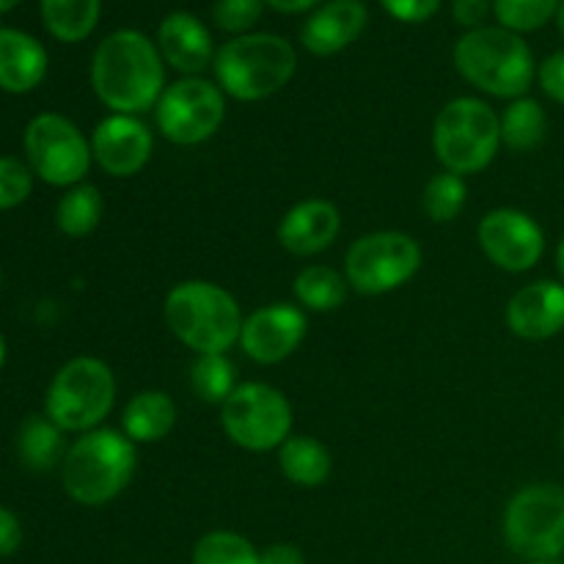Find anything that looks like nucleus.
Segmentation results:
<instances>
[{"label": "nucleus", "instance_id": "1", "mask_svg": "<svg viewBox=\"0 0 564 564\" xmlns=\"http://www.w3.org/2000/svg\"><path fill=\"white\" fill-rule=\"evenodd\" d=\"M165 61L158 44L135 28H119L91 55V88L110 113L141 116L165 91Z\"/></svg>", "mask_w": 564, "mask_h": 564}, {"label": "nucleus", "instance_id": "2", "mask_svg": "<svg viewBox=\"0 0 564 564\" xmlns=\"http://www.w3.org/2000/svg\"><path fill=\"white\" fill-rule=\"evenodd\" d=\"M163 319L171 334L196 356H218L240 345L242 308L237 297L213 281H182L163 301Z\"/></svg>", "mask_w": 564, "mask_h": 564}, {"label": "nucleus", "instance_id": "3", "mask_svg": "<svg viewBox=\"0 0 564 564\" xmlns=\"http://www.w3.org/2000/svg\"><path fill=\"white\" fill-rule=\"evenodd\" d=\"M215 83L237 102H259L290 86L297 72V50L279 33L253 31L231 36L215 53Z\"/></svg>", "mask_w": 564, "mask_h": 564}, {"label": "nucleus", "instance_id": "4", "mask_svg": "<svg viewBox=\"0 0 564 564\" xmlns=\"http://www.w3.org/2000/svg\"><path fill=\"white\" fill-rule=\"evenodd\" d=\"M455 69L477 91L499 99L529 97V88L538 80L532 47L518 33L501 25H482L466 31L455 44Z\"/></svg>", "mask_w": 564, "mask_h": 564}, {"label": "nucleus", "instance_id": "5", "mask_svg": "<svg viewBox=\"0 0 564 564\" xmlns=\"http://www.w3.org/2000/svg\"><path fill=\"white\" fill-rule=\"evenodd\" d=\"M135 466V444L121 430L97 427L66 449L61 485L77 505L105 507L130 488Z\"/></svg>", "mask_w": 564, "mask_h": 564}, {"label": "nucleus", "instance_id": "6", "mask_svg": "<svg viewBox=\"0 0 564 564\" xmlns=\"http://www.w3.org/2000/svg\"><path fill=\"white\" fill-rule=\"evenodd\" d=\"M501 149V116L479 97H457L438 110L433 152L444 171L471 176L488 169Z\"/></svg>", "mask_w": 564, "mask_h": 564}, {"label": "nucleus", "instance_id": "7", "mask_svg": "<svg viewBox=\"0 0 564 564\" xmlns=\"http://www.w3.org/2000/svg\"><path fill=\"white\" fill-rule=\"evenodd\" d=\"M116 405L113 369L94 356L72 358L55 372L44 397V413L64 433H91L102 427Z\"/></svg>", "mask_w": 564, "mask_h": 564}, {"label": "nucleus", "instance_id": "8", "mask_svg": "<svg viewBox=\"0 0 564 564\" xmlns=\"http://www.w3.org/2000/svg\"><path fill=\"white\" fill-rule=\"evenodd\" d=\"M505 543L527 562L562 560L564 554V488L534 482L518 490L501 521Z\"/></svg>", "mask_w": 564, "mask_h": 564}, {"label": "nucleus", "instance_id": "9", "mask_svg": "<svg viewBox=\"0 0 564 564\" xmlns=\"http://www.w3.org/2000/svg\"><path fill=\"white\" fill-rule=\"evenodd\" d=\"M292 405L275 386L248 380L220 405V427L246 452H279L292 435Z\"/></svg>", "mask_w": 564, "mask_h": 564}, {"label": "nucleus", "instance_id": "10", "mask_svg": "<svg viewBox=\"0 0 564 564\" xmlns=\"http://www.w3.org/2000/svg\"><path fill=\"white\" fill-rule=\"evenodd\" d=\"M22 149L33 176L66 191L86 182L94 163L91 141L83 135L75 121L61 113L33 116L22 135Z\"/></svg>", "mask_w": 564, "mask_h": 564}, {"label": "nucleus", "instance_id": "11", "mask_svg": "<svg viewBox=\"0 0 564 564\" xmlns=\"http://www.w3.org/2000/svg\"><path fill=\"white\" fill-rule=\"evenodd\" d=\"M422 268V246L405 231H369L345 257V279L361 295H386L405 286Z\"/></svg>", "mask_w": 564, "mask_h": 564}, {"label": "nucleus", "instance_id": "12", "mask_svg": "<svg viewBox=\"0 0 564 564\" xmlns=\"http://www.w3.org/2000/svg\"><path fill=\"white\" fill-rule=\"evenodd\" d=\"M226 119V94L207 77H180L169 83L154 105V124L174 147H198L220 130Z\"/></svg>", "mask_w": 564, "mask_h": 564}, {"label": "nucleus", "instance_id": "13", "mask_svg": "<svg viewBox=\"0 0 564 564\" xmlns=\"http://www.w3.org/2000/svg\"><path fill=\"white\" fill-rule=\"evenodd\" d=\"M485 257L507 273H529L545 253V231L529 213L516 207L490 209L477 229Z\"/></svg>", "mask_w": 564, "mask_h": 564}, {"label": "nucleus", "instance_id": "14", "mask_svg": "<svg viewBox=\"0 0 564 564\" xmlns=\"http://www.w3.org/2000/svg\"><path fill=\"white\" fill-rule=\"evenodd\" d=\"M308 330L306 312L297 303H268L246 317L240 347L262 367L286 361L303 345Z\"/></svg>", "mask_w": 564, "mask_h": 564}, {"label": "nucleus", "instance_id": "15", "mask_svg": "<svg viewBox=\"0 0 564 564\" xmlns=\"http://www.w3.org/2000/svg\"><path fill=\"white\" fill-rule=\"evenodd\" d=\"M94 163L113 180L141 174L154 154V135L141 116L110 113L91 132Z\"/></svg>", "mask_w": 564, "mask_h": 564}, {"label": "nucleus", "instance_id": "16", "mask_svg": "<svg viewBox=\"0 0 564 564\" xmlns=\"http://www.w3.org/2000/svg\"><path fill=\"white\" fill-rule=\"evenodd\" d=\"M165 66L180 72L182 77H202L215 61L213 31L191 11H171L160 20L158 36H154Z\"/></svg>", "mask_w": 564, "mask_h": 564}, {"label": "nucleus", "instance_id": "17", "mask_svg": "<svg viewBox=\"0 0 564 564\" xmlns=\"http://www.w3.org/2000/svg\"><path fill=\"white\" fill-rule=\"evenodd\" d=\"M507 328L527 341L554 339L564 330V284L532 281L507 303Z\"/></svg>", "mask_w": 564, "mask_h": 564}, {"label": "nucleus", "instance_id": "18", "mask_svg": "<svg viewBox=\"0 0 564 564\" xmlns=\"http://www.w3.org/2000/svg\"><path fill=\"white\" fill-rule=\"evenodd\" d=\"M369 9L364 0H325L301 25V44L317 58L341 53L367 31Z\"/></svg>", "mask_w": 564, "mask_h": 564}, {"label": "nucleus", "instance_id": "19", "mask_svg": "<svg viewBox=\"0 0 564 564\" xmlns=\"http://www.w3.org/2000/svg\"><path fill=\"white\" fill-rule=\"evenodd\" d=\"M341 231V213L325 198H306L286 209L275 237L292 257H317L328 251Z\"/></svg>", "mask_w": 564, "mask_h": 564}, {"label": "nucleus", "instance_id": "20", "mask_svg": "<svg viewBox=\"0 0 564 564\" xmlns=\"http://www.w3.org/2000/svg\"><path fill=\"white\" fill-rule=\"evenodd\" d=\"M47 50L36 36L17 28H0V91H33L47 77Z\"/></svg>", "mask_w": 564, "mask_h": 564}, {"label": "nucleus", "instance_id": "21", "mask_svg": "<svg viewBox=\"0 0 564 564\" xmlns=\"http://www.w3.org/2000/svg\"><path fill=\"white\" fill-rule=\"evenodd\" d=\"M176 427V405L165 391H138L121 411V433L132 444H158Z\"/></svg>", "mask_w": 564, "mask_h": 564}, {"label": "nucleus", "instance_id": "22", "mask_svg": "<svg viewBox=\"0 0 564 564\" xmlns=\"http://www.w3.org/2000/svg\"><path fill=\"white\" fill-rule=\"evenodd\" d=\"M279 468L297 488H319L328 482L334 460L328 446L314 435H290L279 446Z\"/></svg>", "mask_w": 564, "mask_h": 564}, {"label": "nucleus", "instance_id": "23", "mask_svg": "<svg viewBox=\"0 0 564 564\" xmlns=\"http://www.w3.org/2000/svg\"><path fill=\"white\" fill-rule=\"evenodd\" d=\"M17 452H20V460L25 468L50 471L66 457L64 430L47 413H31L17 433Z\"/></svg>", "mask_w": 564, "mask_h": 564}, {"label": "nucleus", "instance_id": "24", "mask_svg": "<svg viewBox=\"0 0 564 564\" xmlns=\"http://www.w3.org/2000/svg\"><path fill=\"white\" fill-rule=\"evenodd\" d=\"M39 14L50 36L64 44H77L99 25L102 0H39Z\"/></svg>", "mask_w": 564, "mask_h": 564}, {"label": "nucleus", "instance_id": "25", "mask_svg": "<svg viewBox=\"0 0 564 564\" xmlns=\"http://www.w3.org/2000/svg\"><path fill=\"white\" fill-rule=\"evenodd\" d=\"M549 135L545 108L532 97H518L501 113V147L516 154L534 152Z\"/></svg>", "mask_w": 564, "mask_h": 564}, {"label": "nucleus", "instance_id": "26", "mask_svg": "<svg viewBox=\"0 0 564 564\" xmlns=\"http://www.w3.org/2000/svg\"><path fill=\"white\" fill-rule=\"evenodd\" d=\"M347 284L345 273L328 268V264H308L301 273L295 275V284H292V292H295V301L303 312H336L339 306H345L347 301Z\"/></svg>", "mask_w": 564, "mask_h": 564}, {"label": "nucleus", "instance_id": "27", "mask_svg": "<svg viewBox=\"0 0 564 564\" xmlns=\"http://www.w3.org/2000/svg\"><path fill=\"white\" fill-rule=\"evenodd\" d=\"M105 213V198L99 193L97 185H80L69 187L64 196L58 198V207H55V224H58L61 235L66 237H88L99 226Z\"/></svg>", "mask_w": 564, "mask_h": 564}, {"label": "nucleus", "instance_id": "28", "mask_svg": "<svg viewBox=\"0 0 564 564\" xmlns=\"http://www.w3.org/2000/svg\"><path fill=\"white\" fill-rule=\"evenodd\" d=\"M193 564H262V551L242 534L215 529L193 545Z\"/></svg>", "mask_w": 564, "mask_h": 564}, {"label": "nucleus", "instance_id": "29", "mask_svg": "<svg viewBox=\"0 0 564 564\" xmlns=\"http://www.w3.org/2000/svg\"><path fill=\"white\" fill-rule=\"evenodd\" d=\"M191 386L204 402L224 405L240 383H237L235 364L226 352H218V356H196L191 367Z\"/></svg>", "mask_w": 564, "mask_h": 564}, {"label": "nucleus", "instance_id": "30", "mask_svg": "<svg viewBox=\"0 0 564 564\" xmlns=\"http://www.w3.org/2000/svg\"><path fill=\"white\" fill-rule=\"evenodd\" d=\"M468 198L466 180L449 171L430 176L422 193V207L433 224H452L463 213Z\"/></svg>", "mask_w": 564, "mask_h": 564}, {"label": "nucleus", "instance_id": "31", "mask_svg": "<svg viewBox=\"0 0 564 564\" xmlns=\"http://www.w3.org/2000/svg\"><path fill=\"white\" fill-rule=\"evenodd\" d=\"M560 0H494V17L505 31L534 33L556 17Z\"/></svg>", "mask_w": 564, "mask_h": 564}, {"label": "nucleus", "instance_id": "32", "mask_svg": "<svg viewBox=\"0 0 564 564\" xmlns=\"http://www.w3.org/2000/svg\"><path fill=\"white\" fill-rule=\"evenodd\" d=\"M264 0H215L213 3V22L218 31L229 36H246L253 33L264 14Z\"/></svg>", "mask_w": 564, "mask_h": 564}, {"label": "nucleus", "instance_id": "33", "mask_svg": "<svg viewBox=\"0 0 564 564\" xmlns=\"http://www.w3.org/2000/svg\"><path fill=\"white\" fill-rule=\"evenodd\" d=\"M33 191V171L20 158H0V209H14Z\"/></svg>", "mask_w": 564, "mask_h": 564}, {"label": "nucleus", "instance_id": "34", "mask_svg": "<svg viewBox=\"0 0 564 564\" xmlns=\"http://www.w3.org/2000/svg\"><path fill=\"white\" fill-rule=\"evenodd\" d=\"M383 11L405 25H419L438 14L441 0H380Z\"/></svg>", "mask_w": 564, "mask_h": 564}, {"label": "nucleus", "instance_id": "35", "mask_svg": "<svg viewBox=\"0 0 564 564\" xmlns=\"http://www.w3.org/2000/svg\"><path fill=\"white\" fill-rule=\"evenodd\" d=\"M538 83L543 94L554 102L564 105V50L551 53L543 64L538 66Z\"/></svg>", "mask_w": 564, "mask_h": 564}, {"label": "nucleus", "instance_id": "36", "mask_svg": "<svg viewBox=\"0 0 564 564\" xmlns=\"http://www.w3.org/2000/svg\"><path fill=\"white\" fill-rule=\"evenodd\" d=\"M494 14V0H452V20L466 31H477Z\"/></svg>", "mask_w": 564, "mask_h": 564}, {"label": "nucleus", "instance_id": "37", "mask_svg": "<svg viewBox=\"0 0 564 564\" xmlns=\"http://www.w3.org/2000/svg\"><path fill=\"white\" fill-rule=\"evenodd\" d=\"M20 545H22L20 518H17L9 507L0 505V556L17 554Z\"/></svg>", "mask_w": 564, "mask_h": 564}, {"label": "nucleus", "instance_id": "38", "mask_svg": "<svg viewBox=\"0 0 564 564\" xmlns=\"http://www.w3.org/2000/svg\"><path fill=\"white\" fill-rule=\"evenodd\" d=\"M262 564H306V556L295 543H273L262 551Z\"/></svg>", "mask_w": 564, "mask_h": 564}, {"label": "nucleus", "instance_id": "39", "mask_svg": "<svg viewBox=\"0 0 564 564\" xmlns=\"http://www.w3.org/2000/svg\"><path fill=\"white\" fill-rule=\"evenodd\" d=\"M325 0H264V6L273 11H279V14H312L317 6H323Z\"/></svg>", "mask_w": 564, "mask_h": 564}, {"label": "nucleus", "instance_id": "40", "mask_svg": "<svg viewBox=\"0 0 564 564\" xmlns=\"http://www.w3.org/2000/svg\"><path fill=\"white\" fill-rule=\"evenodd\" d=\"M556 268H560V273L564 279V237L560 240V248H556Z\"/></svg>", "mask_w": 564, "mask_h": 564}, {"label": "nucleus", "instance_id": "41", "mask_svg": "<svg viewBox=\"0 0 564 564\" xmlns=\"http://www.w3.org/2000/svg\"><path fill=\"white\" fill-rule=\"evenodd\" d=\"M556 28H560V33H562V39H564V0H560V9H556Z\"/></svg>", "mask_w": 564, "mask_h": 564}, {"label": "nucleus", "instance_id": "42", "mask_svg": "<svg viewBox=\"0 0 564 564\" xmlns=\"http://www.w3.org/2000/svg\"><path fill=\"white\" fill-rule=\"evenodd\" d=\"M22 0H0V14H6V11H11L14 6H20Z\"/></svg>", "mask_w": 564, "mask_h": 564}, {"label": "nucleus", "instance_id": "43", "mask_svg": "<svg viewBox=\"0 0 564 564\" xmlns=\"http://www.w3.org/2000/svg\"><path fill=\"white\" fill-rule=\"evenodd\" d=\"M6 364V339H3V334H0V367H3Z\"/></svg>", "mask_w": 564, "mask_h": 564}, {"label": "nucleus", "instance_id": "44", "mask_svg": "<svg viewBox=\"0 0 564 564\" xmlns=\"http://www.w3.org/2000/svg\"><path fill=\"white\" fill-rule=\"evenodd\" d=\"M527 564H564V560H540V562H527Z\"/></svg>", "mask_w": 564, "mask_h": 564}, {"label": "nucleus", "instance_id": "45", "mask_svg": "<svg viewBox=\"0 0 564 564\" xmlns=\"http://www.w3.org/2000/svg\"><path fill=\"white\" fill-rule=\"evenodd\" d=\"M0 284H3V273H0Z\"/></svg>", "mask_w": 564, "mask_h": 564}, {"label": "nucleus", "instance_id": "46", "mask_svg": "<svg viewBox=\"0 0 564 564\" xmlns=\"http://www.w3.org/2000/svg\"><path fill=\"white\" fill-rule=\"evenodd\" d=\"M562 444H564V430H562Z\"/></svg>", "mask_w": 564, "mask_h": 564}]
</instances>
